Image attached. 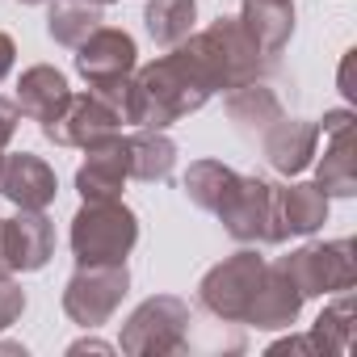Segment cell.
<instances>
[{
    "label": "cell",
    "mask_w": 357,
    "mask_h": 357,
    "mask_svg": "<svg viewBox=\"0 0 357 357\" xmlns=\"http://www.w3.org/2000/svg\"><path fill=\"white\" fill-rule=\"evenodd\" d=\"M143 26L155 47H164V51L181 47L198 30V0H147Z\"/></svg>",
    "instance_id": "21"
},
{
    "label": "cell",
    "mask_w": 357,
    "mask_h": 357,
    "mask_svg": "<svg viewBox=\"0 0 357 357\" xmlns=\"http://www.w3.org/2000/svg\"><path fill=\"white\" fill-rule=\"evenodd\" d=\"M353 252H357L353 240H328V244H303L290 257H278L273 265L290 278V286L303 298H324V294L353 290V282H357Z\"/></svg>",
    "instance_id": "7"
},
{
    "label": "cell",
    "mask_w": 357,
    "mask_h": 357,
    "mask_svg": "<svg viewBox=\"0 0 357 357\" xmlns=\"http://www.w3.org/2000/svg\"><path fill=\"white\" fill-rule=\"evenodd\" d=\"M17 5H51V0H17Z\"/></svg>",
    "instance_id": "32"
},
{
    "label": "cell",
    "mask_w": 357,
    "mask_h": 357,
    "mask_svg": "<svg viewBox=\"0 0 357 357\" xmlns=\"http://www.w3.org/2000/svg\"><path fill=\"white\" fill-rule=\"evenodd\" d=\"M26 311V290L17 282V273H9L5 265H0V332H9Z\"/></svg>",
    "instance_id": "26"
},
{
    "label": "cell",
    "mask_w": 357,
    "mask_h": 357,
    "mask_svg": "<svg viewBox=\"0 0 357 357\" xmlns=\"http://www.w3.org/2000/svg\"><path fill=\"white\" fill-rule=\"evenodd\" d=\"M55 257V223L47 211H22L0 219V265L9 273H38Z\"/></svg>",
    "instance_id": "10"
},
{
    "label": "cell",
    "mask_w": 357,
    "mask_h": 357,
    "mask_svg": "<svg viewBox=\"0 0 357 357\" xmlns=\"http://www.w3.org/2000/svg\"><path fill=\"white\" fill-rule=\"evenodd\" d=\"M130 290V269L122 265H76V273L63 286V311L80 328H101L114 319Z\"/></svg>",
    "instance_id": "8"
},
{
    "label": "cell",
    "mask_w": 357,
    "mask_h": 357,
    "mask_svg": "<svg viewBox=\"0 0 357 357\" xmlns=\"http://www.w3.org/2000/svg\"><path fill=\"white\" fill-rule=\"evenodd\" d=\"M68 97H72L68 76H63L59 68H51V63H34V68H26L22 80H17V109H22L26 118H34L38 126L51 122V118L68 105Z\"/></svg>",
    "instance_id": "17"
},
{
    "label": "cell",
    "mask_w": 357,
    "mask_h": 357,
    "mask_svg": "<svg viewBox=\"0 0 357 357\" xmlns=\"http://www.w3.org/2000/svg\"><path fill=\"white\" fill-rule=\"evenodd\" d=\"M261 147H265V160L273 172L282 176H298L311 160H315V147H319V122L311 118H278L265 135H261Z\"/></svg>",
    "instance_id": "14"
},
{
    "label": "cell",
    "mask_w": 357,
    "mask_h": 357,
    "mask_svg": "<svg viewBox=\"0 0 357 357\" xmlns=\"http://www.w3.org/2000/svg\"><path fill=\"white\" fill-rule=\"evenodd\" d=\"M68 353H114V344L109 340H97V336H84V340L68 344Z\"/></svg>",
    "instance_id": "31"
},
{
    "label": "cell",
    "mask_w": 357,
    "mask_h": 357,
    "mask_svg": "<svg viewBox=\"0 0 357 357\" xmlns=\"http://www.w3.org/2000/svg\"><path fill=\"white\" fill-rule=\"evenodd\" d=\"M332 143L324 147V160H319V172H315V185L328 194V198H353L357 194V176H353V139L349 130L340 135H328Z\"/></svg>",
    "instance_id": "24"
},
{
    "label": "cell",
    "mask_w": 357,
    "mask_h": 357,
    "mask_svg": "<svg viewBox=\"0 0 357 357\" xmlns=\"http://www.w3.org/2000/svg\"><path fill=\"white\" fill-rule=\"evenodd\" d=\"M278 194H282V223L290 236H315L328 223V194L315 181L278 185Z\"/></svg>",
    "instance_id": "22"
},
{
    "label": "cell",
    "mask_w": 357,
    "mask_h": 357,
    "mask_svg": "<svg viewBox=\"0 0 357 357\" xmlns=\"http://www.w3.org/2000/svg\"><path fill=\"white\" fill-rule=\"evenodd\" d=\"M114 135H122V118L105 101H97L93 93H80V97L72 93L68 105L51 122H43V139H51L55 147H80V151H89V147H97V143H105Z\"/></svg>",
    "instance_id": "9"
},
{
    "label": "cell",
    "mask_w": 357,
    "mask_h": 357,
    "mask_svg": "<svg viewBox=\"0 0 357 357\" xmlns=\"http://www.w3.org/2000/svg\"><path fill=\"white\" fill-rule=\"evenodd\" d=\"M236 185H240V172L223 160H194L185 172V198L206 215H219L223 202L236 194Z\"/></svg>",
    "instance_id": "20"
},
{
    "label": "cell",
    "mask_w": 357,
    "mask_h": 357,
    "mask_svg": "<svg viewBox=\"0 0 357 357\" xmlns=\"http://www.w3.org/2000/svg\"><path fill=\"white\" fill-rule=\"evenodd\" d=\"M17 126H22V109H17V101H9V97H0V155L9 151V143H13Z\"/></svg>",
    "instance_id": "27"
},
{
    "label": "cell",
    "mask_w": 357,
    "mask_h": 357,
    "mask_svg": "<svg viewBox=\"0 0 357 357\" xmlns=\"http://www.w3.org/2000/svg\"><path fill=\"white\" fill-rule=\"evenodd\" d=\"M97 26H101V9L89 5V0H51V9H47V34L59 47L76 51Z\"/></svg>",
    "instance_id": "23"
},
{
    "label": "cell",
    "mask_w": 357,
    "mask_h": 357,
    "mask_svg": "<svg viewBox=\"0 0 357 357\" xmlns=\"http://www.w3.org/2000/svg\"><path fill=\"white\" fill-rule=\"evenodd\" d=\"M349 126H353V109H332V114H324L319 135H340V130H349Z\"/></svg>",
    "instance_id": "28"
},
{
    "label": "cell",
    "mask_w": 357,
    "mask_h": 357,
    "mask_svg": "<svg viewBox=\"0 0 357 357\" xmlns=\"http://www.w3.org/2000/svg\"><path fill=\"white\" fill-rule=\"evenodd\" d=\"M13 63H17V43L0 30V84H5V76L13 72Z\"/></svg>",
    "instance_id": "29"
},
{
    "label": "cell",
    "mask_w": 357,
    "mask_h": 357,
    "mask_svg": "<svg viewBox=\"0 0 357 357\" xmlns=\"http://www.w3.org/2000/svg\"><path fill=\"white\" fill-rule=\"evenodd\" d=\"M139 68V47L126 30L114 26H97L80 47H76V72L93 84V80H114V76H130Z\"/></svg>",
    "instance_id": "12"
},
{
    "label": "cell",
    "mask_w": 357,
    "mask_h": 357,
    "mask_svg": "<svg viewBox=\"0 0 357 357\" xmlns=\"http://www.w3.org/2000/svg\"><path fill=\"white\" fill-rule=\"evenodd\" d=\"M227 118L244 139H261L282 118V101L265 80H248V84L227 93Z\"/></svg>",
    "instance_id": "18"
},
{
    "label": "cell",
    "mask_w": 357,
    "mask_h": 357,
    "mask_svg": "<svg viewBox=\"0 0 357 357\" xmlns=\"http://www.w3.org/2000/svg\"><path fill=\"white\" fill-rule=\"evenodd\" d=\"M215 219L227 227V236L236 244H252V248H269L290 236L282 223V194L265 176H240L236 194L223 202V211Z\"/></svg>",
    "instance_id": "6"
},
{
    "label": "cell",
    "mask_w": 357,
    "mask_h": 357,
    "mask_svg": "<svg viewBox=\"0 0 357 357\" xmlns=\"http://www.w3.org/2000/svg\"><path fill=\"white\" fill-rule=\"evenodd\" d=\"M76 265H122L139 244V219L122 198L80 202L68 231Z\"/></svg>",
    "instance_id": "3"
},
{
    "label": "cell",
    "mask_w": 357,
    "mask_h": 357,
    "mask_svg": "<svg viewBox=\"0 0 357 357\" xmlns=\"http://www.w3.org/2000/svg\"><path fill=\"white\" fill-rule=\"evenodd\" d=\"M265 269H269V261L252 244H244L240 252H231L227 261H219L202 273L198 307L211 311L223 324H244V315H248V307H252V298L265 282Z\"/></svg>",
    "instance_id": "5"
},
{
    "label": "cell",
    "mask_w": 357,
    "mask_h": 357,
    "mask_svg": "<svg viewBox=\"0 0 357 357\" xmlns=\"http://www.w3.org/2000/svg\"><path fill=\"white\" fill-rule=\"evenodd\" d=\"M307 336H311V344H315L319 357L349 353V336H353V298H349V290H340V298L319 311V319L311 324Z\"/></svg>",
    "instance_id": "25"
},
{
    "label": "cell",
    "mask_w": 357,
    "mask_h": 357,
    "mask_svg": "<svg viewBox=\"0 0 357 357\" xmlns=\"http://www.w3.org/2000/svg\"><path fill=\"white\" fill-rule=\"evenodd\" d=\"M89 160L76 168V194L80 202H109V198H122V185H126V135H114L97 147L84 151Z\"/></svg>",
    "instance_id": "13"
},
{
    "label": "cell",
    "mask_w": 357,
    "mask_h": 357,
    "mask_svg": "<svg viewBox=\"0 0 357 357\" xmlns=\"http://www.w3.org/2000/svg\"><path fill=\"white\" fill-rule=\"evenodd\" d=\"M269 353H315L311 336H286V340H273Z\"/></svg>",
    "instance_id": "30"
},
{
    "label": "cell",
    "mask_w": 357,
    "mask_h": 357,
    "mask_svg": "<svg viewBox=\"0 0 357 357\" xmlns=\"http://www.w3.org/2000/svg\"><path fill=\"white\" fill-rule=\"evenodd\" d=\"M303 294L290 286V278L269 261V269H265V282H261V290H257V298H252V307H248V315H244V324H252V328H261V332H278V328H290L294 319H298V311H303Z\"/></svg>",
    "instance_id": "16"
},
{
    "label": "cell",
    "mask_w": 357,
    "mask_h": 357,
    "mask_svg": "<svg viewBox=\"0 0 357 357\" xmlns=\"http://www.w3.org/2000/svg\"><path fill=\"white\" fill-rule=\"evenodd\" d=\"M181 51L194 59V68L202 72V80L211 84V93H231L248 80H261L269 59L257 51V43L248 38L244 22L223 13L219 22H211L206 30H194Z\"/></svg>",
    "instance_id": "2"
},
{
    "label": "cell",
    "mask_w": 357,
    "mask_h": 357,
    "mask_svg": "<svg viewBox=\"0 0 357 357\" xmlns=\"http://www.w3.org/2000/svg\"><path fill=\"white\" fill-rule=\"evenodd\" d=\"M89 5H97V9H105V5H114V0H89Z\"/></svg>",
    "instance_id": "33"
},
{
    "label": "cell",
    "mask_w": 357,
    "mask_h": 357,
    "mask_svg": "<svg viewBox=\"0 0 357 357\" xmlns=\"http://www.w3.org/2000/svg\"><path fill=\"white\" fill-rule=\"evenodd\" d=\"M236 17L244 22L257 51L273 63L294 34V0H244V9Z\"/></svg>",
    "instance_id": "15"
},
{
    "label": "cell",
    "mask_w": 357,
    "mask_h": 357,
    "mask_svg": "<svg viewBox=\"0 0 357 357\" xmlns=\"http://www.w3.org/2000/svg\"><path fill=\"white\" fill-rule=\"evenodd\" d=\"M211 84L194 68V59L172 47L168 55L151 59L147 68L130 72V105H126V126L139 130H168L181 118L198 114L211 101Z\"/></svg>",
    "instance_id": "1"
},
{
    "label": "cell",
    "mask_w": 357,
    "mask_h": 357,
    "mask_svg": "<svg viewBox=\"0 0 357 357\" xmlns=\"http://www.w3.org/2000/svg\"><path fill=\"white\" fill-rule=\"evenodd\" d=\"M190 324L194 307L176 294H151L143 298L118 336V349L130 357H168V353H185L190 349Z\"/></svg>",
    "instance_id": "4"
},
{
    "label": "cell",
    "mask_w": 357,
    "mask_h": 357,
    "mask_svg": "<svg viewBox=\"0 0 357 357\" xmlns=\"http://www.w3.org/2000/svg\"><path fill=\"white\" fill-rule=\"evenodd\" d=\"M59 194L55 168L34 151H5L0 155V198H9L17 211H47Z\"/></svg>",
    "instance_id": "11"
},
{
    "label": "cell",
    "mask_w": 357,
    "mask_h": 357,
    "mask_svg": "<svg viewBox=\"0 0 357 357\" xmlns=\"http://www.w3.org/2000/svg\"><path fill=\"white\" fill-rule=\"evenodd\" d=\"M176 168V143L164 130H135L126 135V172L135 181H168Z\"/></svg>",
    "instance_id": "19"
}]
</instances>
